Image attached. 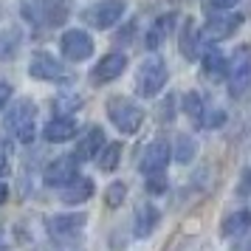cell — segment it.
<instances>
[{
	"mask_svg": "<svg viewBox=\"0 0 251 251\" xmlns=\"http://www.w3.org/2000/svg\"><path fill=\"white\" fill-rule=\"evenodd\" d=\"M155 223H158V209L152 203H141L136 209V226H133V231H136V237H150L152 234V228H155Z\"/></svg>",
	"mask_w": 251,
	"mask_h": 251,
	"instance_id": "ffe728a7",
	"label": "cell"
},
{
	"mask_svg": "<svg viewBox=\"0 0 251 251\" xmlns=\"http://www.w3.org/2000/svg\"><path fill=\"white\" fill-rule=\"evenodd\" d=\"M226 68H228V59L217 48H209L203 54V79H212V82L226 79Z\"/></svg>",
	"mask_w": 251,
	"mask_h": 251,
	"instance_id": "ac0fdd59",
	"label": "cell"
},
{
	"mask_svg": "<svg viewBox=\"0 0 251 251\" xmlns=\"http://www.w3.org/2000/svg\"><path fill=\"white\" fill-rule=\"evenodd\" d=\"M85 231V215H57L48 223V234L59 246H74Z\"/></svg>",
	"mask_w": 251,
	"mask_h": 251,
	"instance_id": "ba28073f",
	"label": "cell"
},
{
	"mask_svg": "<svg viewBox=\"0 0 251 251\" xmlns=\"http://www.w3.org/2000/svg\"><path fill=\"white\" fill-rule=\"evenodd\" d=\"M223 122H226V113H223L220 107H209V104H203V113H201L198 127H203V130H215V127H220Z\"/></svg>",
	"mask_w": 251,
	"mask_h": 251,
	"instance_id": "d4e9b609",
	"label": "cell"
},
{
	"mask_svg": "<svg viewBox=\"0 0 251 251\" xmlns=\"http://www.w3.org/2000/svg\"><path fill=\"white\" fill-rule=\"evenodd\" d=\"M6 198H9V186L0 181V203H6Z\"/></svg>",
	"mask_w": 251,
	"mask_h": 251,
	"instance_id": "1f68e13d",
	"label": "cell"
},
{
	"mask_svg": "<svg viewBox=\"0 0 251 251\" xmlns=\"http://www.w3.org/2000/svg\"><path fill=\"white\" fill-rule=\"evenodd\" d=\"M172 155H175V161H178V164H189V161L198 155V141H195L192 136L181 133V136H178V141H175V152H172Z\"/></svg>",
	"mask_w": 251,
	"mask_h": 251,
	"instance_id": "7402d4cb",
	"label": "cell"
},
{
	"mask_svg": "<svg viewBox=\"0 0 251 251\" xmlns=\"http://www.w3.org/2000/svg\"><path fill=\"white\" fill-rule=\"evenodd\" d=\"M0 251H6V249H3V243H0Z\"/></svg>",
	"mask_w": 251,
	"mask_h": 251,
	"instance_id": "836d02e7",
	"label": "cell"
},
{
	"mask_svg": "<svg viewBox=\"0 0 251 251\" xmlns=\"http://www.w3.org/2000/svg\"><path fill=\"white\" fill-rule=\"evenodd\" d=\"M125 195H127V186L116 181V183L107 186V192H104V203H107V206H119L122 201H125Z\"/></svg>",
	"mask_w": 251,
	"mask_h": 251,
	"instance_id": "4316f807",
	"label": "cell"
},
{
	"mask_svg": "<svg viewBox=\"0 0 251 251\" xmlns=\"http://www.w3.org/2000/svg\"><path fill=\"white\" fill-rule=\"evenodd\" d=\"M12 99V85L9 82H0V107Z\"/></svg>",
	"mask_w": 251,
	"mask_h": 251,
	"instance_id": "4dcf8cb0",
	"label": "cell"
},
{
	"mask_svg": "<svg viewBox=\"0 0 251 251\" xmlns=\"http://www.w3.org/2000/svg\"><path fill=\"white\" fill-rule=\"evenodd\" d=\"M170 158H172L170 144H167L164 138H155L152 144H147V147H144L138 167H141V172H144V175H161V172L167 170Z\"/></svg>",
	"mask_w": 251,
	"mask_h": 251,
	"instance_id": "30bf717a",
	"label": "cell"
},
{
	"mask_svg": "<svg viewBox=\"0 0 251 251\" xmlns=\"http://www.w3.org/2000/svg\"><path fill=\"white\" fill-rule=\"evenodd\" d=\"M91 195H93V181H91V178L76 175V178L62 189V203L79 206V203H85V201H91Z\"/></svg>",
	"mask_w": 251,
	"mask_h": 251,
	"instance_id": "2e32d148",
	"label": "cell"
},
{
	"mask_svg": "<svg viewBox=\"0 0 251 251\" xmlns=\"http://www.w3.org/2000/svg\"><path fill=\"white\" fill-rule=\"evenodd\" d=\"M240 0H212L209 3V9H215V12H228V9H234Z\"/></svg>",
	"mask_w": 251,
	"mask_h": 251,
	"instance_id": "f1b7e54d",
	"label": "cell"
},
{
	"mask_svg": "<svg viewBox=\"0 0 251 251\" xmlns=\"http://www.w3.org/2000/svg\"><path fill=\"white\" fill-rule=\"evenodd\" d=\"M28 71L34 79H62L65 76V65H59L57 57H51L48 51H37L28 62Z\"/></svg>",
	"mask_w": 251,
	"mask_h": 251,
	"instance_id": "8fae6325",
	"label": "cell"
},
{
	"mask_svg": "<svg viewBox=\"0 0 251 251\" xmlns=\"http://www.w3.org/2000/svg\"><path fill=\"white\" fill-rule=\"evenodd\" d=\"M240 25H243V14L226 12V14H212L206 25L201 28V43H223L228 37H234Z\"/></svg>",
	"mask_w": 251,
	"mask_h": 251,
	"instance_id": "8992f818",
	"label": "cell"
},
{
	"mask_svg": "<svg viewBox=\"0 0 251 251\" xmlns=\"http://www.w3.org/2000/svg\"><path fill=\"white\" fill-rule=\"evenodd\" d=\"M74 178H76V158H71V155H62L54 164H48L46 175H43L48 186H68Z\"/></svg>",
	"mask_w": 251,
	"mask_h": 251,
	"instance_id": "7c38bea8",
	"label": "cell"
},
{
	"mask_svg": "<svg viewBox=\"0 0 251 251\" xmlns=\"http://www.w3.org/2000/svg\"><path fill=\"white\" fill-rule=\"evenodd\" d=\"M6 130L20 141H31L37 130V107L31 99H20L12 110L6 113Z\"/></svg>",
	"mask_w": 251,
	"mask_h": 251,
	"instance_id": "3957f363",
	"label": "cell"
},
{
	"mask_svg": "<svg viewBox=\"0 0 251 251\" xmlns=\"http://www.w3.org/2000/svg\"><path fill=\"white\" fill-rule=\"evenodd\" d=\"M59 48H62V57L68 62H82V59H88L93 54V40L82 28H68L59 40Z\"/></svg>",
	"mask_w": 251,
	"mask_h": 251,
	"instance_id": "9c48e42d",
	"label": "cell"
},
{
	"mask_svg": "<svg viewBox=\"0 0 251 251\" xmlns=\"http://www.w3.org/2000/svg\"><path fill=\"white\" fill-rule=\"evenodd\" d=\"M102 147H104V130L102 127H91V130L79 138L74 158L76 161H91V158H96V155L102 152Z\"/></svg>",
	"mask_w": 251,
	"mask_h": 251,
	"instance_id": "5bb4252c",
	"label": "cell"
},
{
	"mask_svg": "<svg viewBox=\"0 0 251 251\" xmlns=\"http://www.w3.org/2000/svg\"><path fill=\"white\" fill-rule=\"evenodd\" d=\"M226 79H228V93L231 96L249 93V88H251V46H240L234 51V57L228 59Z\"/></svg>",
	"mask_w": 251,
	"mask_h": 251,
	"instance_id": "277c9868",
	"label": "cell"
},
{
	"mask_svg": "<svg viewBox=\"0 0 251 251\" xmlns=\"http://www.w3.org/2000/svg\"><path fill=\"white\" fill-rule=\"evenodd\" d=\"M249 228H251V212L249 209H237V212L226 215L220 231H223V237H243Z\"/></svg>",
	"mask_w": 251,
	"mask_h": 251,
	"instance_id": "d6986e66",
	"label": "cell"
},
{
	"mask_svg": "<svg viewBox=\"0 0 251 251\" xmlns=\"http://www.w3.org/2000/svg\"><path fill=\"white\" fill-rule=\"evenodd\" d=\"M203 104L206 102L198 96V93H186V96H183V113L198 125V122H201V113H203Z\"/></svg>",
	"mask_w": 251,
	"mask_h": 251,
	"instance_id": "484cf974",
	"label": "cell"
},
{
	"mask_svg": "<svg viewBox=\"0 0 251 251\" xmlns=\"http://www.w3.org/2000/svg\"><path fill=\"white\" fill-rule=\"evenodd\" d=\"M167 65H164V59L161 57H147L136 71V91L138 96H144V99H152V96H158L161 88L167 85Z\"/></svg>",
	"mask_w": 251,
	"mask_h": 251,
	"instance_id": "6da1fadb",
	"label": "cell"
},
{
	"mask_svg": "<svg viewBox=\"0 0 251 251\" xmlns=\"http://www.w3.org/2000/svg\"><path fill=\"white\" fill-rule=\"evenodd\" d=\"M181 43H178V48H181V54L186 59H198V54H201V28L195 25V20L189 17V20H183L181 25V37H178Z\"/></svg>",
	"mask_w": 251,
	"mask_h": 251,
	"instance_id": "9a60e30c",
	"label": "cell"
},
{
	"mask_svg": "<svg viewBox=\"0 0 251 251\" xmlns=\"http://www.w3.org/2000/svg\"><path fill=\"white\" fill-rule=\"evenodd\" d=\"M240 195L251 198V170H246L243 172V178H240Z\"/></svg>",
	"mask_w": 251,
	"mask_h": 251,
	"instance_id": "f546056e",
	"label": "cell"
},
{
	"mask_svg": "<svg viewBox=\"0 0 251 251\" xmlns=\"http://www.w3.org/2000/svg\"><path fill=\"white\" fill-rule=\"evenodd\" d=\"M43 136L46 141H54V144H62V141H68V138L76 136V122L68 119V116H59V119H51L43 130Z\"/></svg>",
	"mask_w": 251,
	"mask_h": 251,
	"instance_id": "e0dca14e",
	"label": "cell"
},
{
	"mask_svg": "<svg viewBox=\"0 0 251 251\" xmlns=\"http://www.w3.org/2000/svg\"><path fill=\"white\" fill-rule=\"evenodd\" d=\"M6 172H9V164H6V158H3V155H0V178H3Z\"/></svg>",
	"mask_w": 251,
	"mask_h": 251,
	"instance_id": "d6a6232c",
	"label": "cell"
},
{
	"mask_svg": "<svg viewBox=\"0 0 251 251\" xmlns=\"http://www.w3.org/2000/svg\"><path fill=\"white\" fill-rule=\"evenodd\" d=\"M119 161H122V144H104L102 152H99V170L104 172H113L119 167Z\"/></svg>",
	"mask_w": 251,
	"mask_h": 251,
	"instance_id": "603a6c76",
	"label": "cell"
},
{
	"mask_svg": "<svg viewBox=\"0 0 251 251\" xmlns=\"http://www.w3.org/2000/svg\"><path fill=\"white\" fill-rule=\"evenodd\" d=\"M167 189V175L161 172V175H147V192L150 195H161Z\"/></svg>",
	"mask_w": 251,
	"mask_h": 251,
	"instance_id": "83f0119b",
	"label": "cell"
},
{
	"mask_svg": "<svg viewBox=\"0 0 251 251\" xmlns=\"http://www.w3.org/2000/svg\"><path fill=\"white\" fill-rule=\"evenodd\" d=\"M127 12V3L125 0H99V3H93L88 6L85 12H82V20L93 28H113Z\"/></svg>",
	"mask_w": 251,
	"mask_h": 251,
	"instance_id": "5b68a950",
	"label": "cell"
},
{
	"mask_svg": "<svg viewBox=\"0 0 251 251\" xmlns=\"http://www.w3.org/2000/svg\"><path fill=\"white\" fill-rule=\"evenodd\" d=\"M172 28H175V14H164V17H158V20L152 23V28L147 31V48L150 51H155V48L167 40V34H170Z\"/></svg>",
	"mask_w": 251,
	"mask_h": 251,
	"instance_id": "44dd1931",
	"label": "cell"
},
{
	"mask_svg": "<svg viewBox=\"0 0 251 251\" xmlns=\"http://www.w3.org/2000/svg\"><path fill=\"white\" fill-rule=\"evenodd\" d=\"M125 68H127L125 54H119V51L104 54V57L99 59V65L93 68V82H113V79H119V76L125 74Z\"/></svg>",
	"mask_w": 251,
	"mask_h": 251,
	"instance_id": "4fadbf2b",
	"label": "cell"
},
{
	"mask_svg": "<svg viewBox=\"0 0 251 251\" xmlns=\"http://www.w3.org/2000/svg\"><path fill=\"white\" fill-rule=\"evenodd\" d=\"M23 17L28 23L57 25V23L65 20V3H62V0H25Z\"/></svg>",
	"mask_w": 251,
	"mask_h": 251,
	"instance_id": "52a82bcc",
	"label": "cell"
},
{
	"mask_svg": "<svg viewBox=\"0 0 251 251\" xmlns=\"http://www.w3.org/2000/svg\"><path fill=\"white\" fill-rule=\"evenodd\" d=\"M17 40H20V31H17L14 25L0 34V59H12L14 57V51H17Z\"/></svg>",
	"mask_w": 251,
	"mask_h": 251,
	"instance_id": "cb8c5ba5",
	"label": "cell"
},
{
	"mask_svg": "<svg viewBox=\"0 0 251 251\" xmlns=\"http://www.w3.org/2000/svg\"><path fill=\"white\" fill-rule=\"evenodd\" d=\"M107 116H110V122L116 125V130L119 133H127V136H133L138 127H141V122H144V110L133 99H127V96L107 99Z\"/></svg>",
	"mask_w": 251,
	"mask_h": 251,
	"instance_id": "7a4b0ae2",
	"label": "cell"
}]
</instances>
